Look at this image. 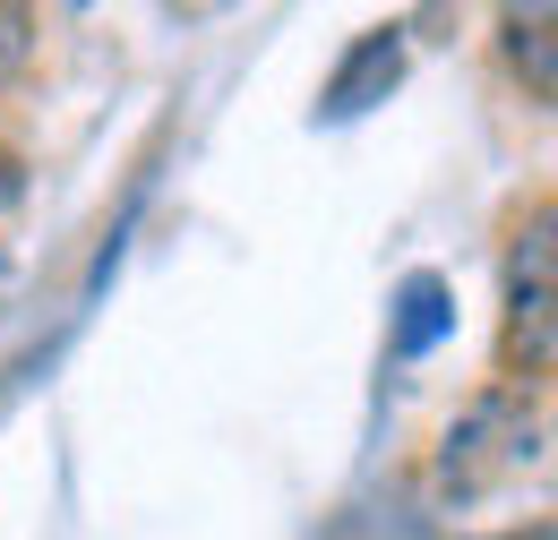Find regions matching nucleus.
<instances>
[{"label": "nucleus", "instance_id": "f257e3e1", "mask_svg": "<svg viewBox=\"0 0 558 540\" xmlns=\"http://www.w3.org/2000/svg\"><path fill=\"white\" fill-rule=\"evenodd\" d=\"M515 464H542V420L524 429V395L515 386H489L473 404L447 420V438H438V489H456V498H482L498 472H515Z\"/></svg>", "mask_w": 558, "mask_h": 540}, {"label": "nucleus", "instance_id": "f03ea898", "mask_svg": "<svg viewBox=\"0 0 558 540\" xmlns=\"http://www.w3.org/2000/svg\"><path fill=\"white\" fill-rule=\"evenodd\" d=\"M558 249H550V206H533V223L515 232V249H507V378H550L558 360Z\"/></svg>", "mask_w": 558, "mask_h": 540}, {"label": "nucleus", "instance_id": "7ed1b4c3", "mask_svg": "<svg viewBox=\"0 0 558 540\" xmlns=\"http://www.w3.org/2000/svg\"><path fill=\"white\" fill-rule=\"evenodd\" d=\"M396 86H404V26H369L344 61H336L327 95H318V121H361V112L387 103Z\"/></svg>", "mask_w": 558, "mask_h": 540}, {"label": "nucleus", "instance_id": "20e7f679", "mask_svg": "<svg viewBox=\"0 0 558 540\" xmlns=\"http://www.w3.org/2000/svg\"><path fill=\"white\" fill-rule=\"evenodd\" d=\"M456 327V292H447V274H404V292H396V318H387V352L396 360H421V352H438Z\"/></svg>", "mask_w": 558, "mask_h": 540}, {"label": "nucleus", "instance_id": "39448f33", "mask_svg": "<svg viewBox=\"0 0 558 540\" xmlns=\"http://www.w3.org/2000/svg\"><path fill=\"white\" fill-rule=\"evenodd\" d=\"M498 35H507V61L533 77V103H550L558 95V9H507L498 17Z\"/></svg>", "mask_w": 558, "mask_h": 540}, {"label": "nucleus", "instance_id": "423d86ee", "mask_svg": "<svg viewBox=\"0 0 558 540\" xmlns=\"http://www.w3.org/2000/svg\"><path fill=\"white\" fill-rule=\"evenodd\" d=\"M26 61H35V9L0 0V77H17Z\"/></svg>", "mask_w": 558, "mask_h": 540}, {"label": "nucleus", "instance_id": "0eeeda50", "mask_svg": "<svg viewBox=\"0 0 558 540\" xmlns=\"http://www.w3.org/2000/svg\"><path fill=\"white\" fill-rule=\"evenodd\" d=\"M17 189H26V163H17V155H9V146H0V214H9V206H17Z\"/></svg>", "mask_w": 558, "mask_h": 540}, {"label": "nucleus", "instance_id": "6e6552de", "mask_svg": "<svg viewBox=\"0 0 558 540\" xmlns=\"http://www.w3.org/2000/svg\"><path fill=\"white\" fill-rule=\"evenodd\" d=\"M498 540H550V524H524V532H498Z\"/></svg>", "mask_w": 558, "mask_h": 540}]
</instances>
